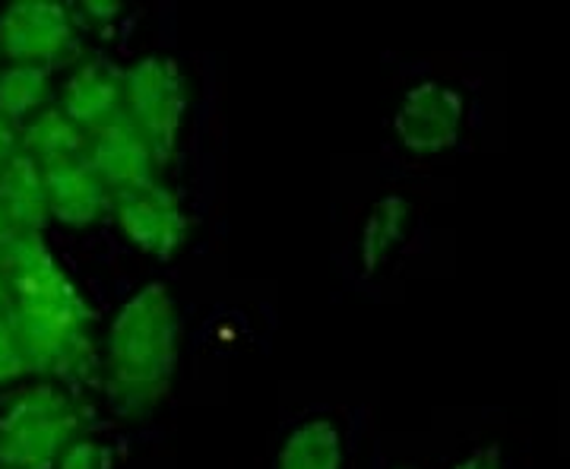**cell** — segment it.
I'll return each instance as SVG.
<instances>
[{
    "mask_svg": "<svg viewBox=\"0 0 570 469\" xmlns=\"http://www.w3.org/2000/svg\"><path fill=\"white\" fill-rule=\"evenodd\" d=\"M181 324L168 289L142 286L108 330L105 390L127 419H142L165 400L178 368Z\"/></svg>",
    "mask_w": 570,
    "mask_h": 469,
    "instance_id": "cell-1",
    "label": "cell"
},
{
    "mask_svg": "<svg viewBox=\"0 0 570 469\" xmlns=\"http://www.w3.org/2000/svg\"><path fill=\"white\" fill-rule=\"evenodd\" d=\"M92 409L58 384H36L0 416V469H55L86 438Z\"/></svg>",
    "mask_w": 570,
    "mask_h": 469,
    "instance_id": "cell-2",
    "label": "cell"
},
{
    "mask_svg": "<svg viewBox=\"0 0 570 469\" xmlns=\"http://www.w3.org/2000/svg\"><path fill=\"white\" fill-rule=\"evenodd\" d=\"M92 317L96 314H77L61 307L13 305L10 321L17 326L29 374L63 384H89L99 371L92 346Z\"/></svg>",
    "mask_w": 570,
    "mask_h": 469,
    "instance_id": "cell-3",
    "label": "cell"
},
{
    "mask_svg": "<svg viewBox=\"0 0 570 469\" xmlns=\"http://www.w3.org/2000/svg\"><path fill=\"white\" fill-rule=\"evenodd\" d=\"M124 115L149 140L159 165L171 163L187 118V82L171 58L149 55L124 70Z\"/></svg>",
    "mask_w": 570,
    "mask_h": 469,
    "instance_id": "cell-4",
    "label": "cell"
},
{
    "mask_svg": "<svg viewBox=\"0 0 570 469\" xmlns=\"http://www.w3.org/2000/svg\"><path fill=\"white\" fill-rule=\"evenodd\" d=\"M77 10L48 0H20L0 13V51L13 63L67 61L77 51Z\"/></svg>",
    "mask_w": 570,
    "mask_h": 469,
    "instance_id": "cell-5",
    "label": "cell"
},
{
    "mask_svg": "<svg viewBox=\"0 0 570 469\" xmlns=\"http://www.w3.org/2000/svg\"><path fill=\"white\" fill-rule=\"evenodd\" d=\"M0 273L13 289V302L22 307H61L77 314H92L77 283L67 276L58 257L41 242V235H17Z\"/></svg>",
    "mask_w": 570,
    "mask_h": 469,
    "instance_id": "cell-6",
    "label": "cell"
},
{
    "mask_svg": "<svg viewBox=\"0 0 570 469\" xmlns=\"http://www.w3.org/2000/svg\"><path fill=\"white\" fill-rule=\"evenodd\" d=\"M111 216L121 225L127 242H134L140 251L163 257V261L178 254V247L187 242V228H190L178 194L171 187H165L163 182L115 194Z\"/></svg>",
    "mask_w": 570,
    "mask_h": 469,
    "instance_id": "cell-7",
    "label": "cell"
},
{
    "mask_svg": "<svg viewBox=\"0 0 570 469\" xmlns=\"http://www.w3.org/2000/svg\"><path fill=\"white\" fill-rule=\"evenodd\" d=\"M463 127V96L441 82H419L396 111V137L415 156H434L456 144Z\"/></svg>",
    "mask_w": 570,
    "mask_h": 469,
    "instance_id": "cell-8",
    "label": "cell"
},
{
    "mask_svg": "<svg viewBox=\"0 0 570 469\" xmlns=\"http://www.w3.org/2000/svg\"><path fill=\"white\" fill-rule=\"evenodd\" d=\"M86 163L105 182L111 194L137 190L146 184L159 182V159L153 153L142 130L127 115H118L89 137Z\"/></svg>",
    "mask_w": 570,
    "mask_h": 469,
    "instance_id": "cell-9",
    "label": "cell"
},
{
    "mask_svg": "<svg viewBox=\"0 0 570 469\" xmlns=\"http://www.w3.org/2000/svg\"><path fill=\"white\" fill-rule=\"evenodd\" d=\"M45 187H48V206L51 219L86 228L105 219L115 206V194L105 187V182L92 172L86 159L45 165Z\"/></svg>",
    "mask_w": 570,
    "mask_h": 469,
    "instance_id": "cell-10",
    "label": "cell"
},
{
    "mask_svg": "<svg viewBox=\"0 0 570 469\" xmlns=\"http://www.w3.org/2000/svg\"><path fill=\"white\" fill-rule=\"evenodd\" d=\"M61 108L82 134L92 137L99 127L124 115V70L102 58L82 61L63 86Z\"/></svg>",
    "mask_w": 570,
    "mask_h": 469,
    "instance_id": "cell-11",
    "label": "cell"
},
{
    "mask_svg": "<svg viewBox=\"0 0 570 469\" xmlns=\"http://www.w3.org/2000/svg\"><path fill=\"white\" fill-rule=\"evenodd\" d=\"M0 206L17 235H41L51 219L45 168L22 149L0 168Z\"/></svg>",
    "mask_w": 570,
    "mask_h": 469,
    "instance_id": "cell-12",
    "label": "cell"
},
{
    "mask_svg": "<svg viewBox=\"0 0 570 469\" xmlns=\"http://www.w3.org/2000/svg\"><path fill=\"white\" fill-rule=\"evenodd\" d=\"M20 149L26 156H32L41 168L86 159L89 134H82L80 127L63 115L61 105H51V108H41L39 115L22 127Z\"/></svg>",
    "mask_w": 570,
    "mask_h": 469,
    "instance_id": "cell-13",
    "label": "cell"
},
{
    "mask_svg": "<svg viewBox=\"0 0 570 469\" xmlns=\"http://www.w3.org/2000/svg\"><path fill=\"white\" fill-rule=\"evenodd\" d=\"M276 469H343V438L330 419H311L292 431Z\"/></svg>",
    "mask_w": 570,
    "mask_h": 469,
    "instance_id": "cell-14",
    "label": "cell"
},
{
    "mask_svg": "<svg viewBox=\"0 0 570 469\" xmlns=\"http://www.w3.org/2000/svg\"><path fill=\"white\" fill-rule=\"evenodd\" d=\"M51 96V70L39 63H13L0 70V115L7 121L36 118Z\"/></svg>",
    "mask_w": 570,
    "mask_h": 469,
    "instance_id": "cell-15",
    "label": "cell"
},
{
    "mask_svg": "<svg viewBox=\"0 0 570 469\" xmlns=\"http://www.w3.org/2000/svg\"><path fill=\"white\" fill-rule=\"evenodd\" d=\"M409 225V204L403 197L390 194L377 201L374 209L367 213V223L362 228V266L374 273L377 266L390 257V251L400 245Z\"/></svg>",
    "mask_w": 570,
    "mask_h": 469,
    "instance_id": "cell-16",
    "label": "cell"
},
{
    "mask_svg": "<svg viewBox=\"0 0 570 469\" xmlns=\"http://www.w3.org/2000/svg\"><path fill=\"white\" fill-rule=\"evenodd\" d=\"M22 374H29L26 368V355H22L20 336H17V326L7 317H0V384H10Z\"/></svg>",
    "mask_w": 570,
    "mask_h": 469,
    "instance_id": "cell-17",
    "label": "cell"
},
{
    "mask_svg": "<svg viewBox=\"0 0 570 469\" xmlns=\"http://www.w3.org/2000/svg\"><path fill=\"white\" fill-rule=\"evenodd\" d=\"M55 469H115V450L92 441V438H80L77 444L67 448L61 463Z\"/></svg>",
    "mask_w": 570,
    "mask_h": 469,
    "instance_id": "cell-18",
    "label": "cell"
},
{
    "mask_svg": "<svg viewBox=\"0 0 570 469\" xmlns=\"http://www.w3.org/2000/svg\"><path fill=\"white\" fill-rule=\"evenodd\" d=\"M121 17V3H105V0H86L77 7V20L89 26H108V22Z\"/></svg>",
    "mask_w": 570,
    "mask_h": 469,
    "instance_id": "cell-19",
    "label": "cell"
},
{
    "mask_svg": "<svg viewBox=\"0 0 570 469\" xmlns=\"http://www.w3.org/2000/svg\"><path fill=\"white\" fill-rule=\"evenodd\" d=\"M20 153V130L0 115V168Z\"/></svg>",
    "mask_w": 570,
    "mask_h": 469,
    "instance_id": "cell-20",
    "label": "cell"
},
{
    "mask_svg": "<svg viewBox=\"0 0 570 469\" xmlns=\"http://www.w3.org/2000/svg\"><path fill=\"white\" fill-rule=\"evenodd\" d=\"M453 469H501V460H498V450L494 448H482L475 450L472 457H466L463 463H456Z\"/></svg>",
    "mask_w": 570,
    "mask_h": 469,
    "instance_id": "cell-21",
    "label": "cell"
},
{
    "mask_svg": "<svg viewBox=\"0 0 570 469\" xmlns=\"http://www.w3.org/2000/svg\"><path fill=\"white\" fill-rule=\"evenodd\" d=\"M13 242H17V232H13V225H10L3 206H0V266H3V257H7V251H10Z\"/></svg>",
    "mask_w": 570,
    "mask_h": 469,
    "instance_id": "cell-22",
    "label": "cell"
},
{
    "mask_svg": "<svg viewBox=\"0 0 570 469\" xmlns=\"http://www.w3.org/2000/svg\"><path fill=\"white\" fill-rule=\"evenodd\" d=\"M13 289H10V283H7V276L0 273V317H7L10 311H13Z\"/></svg>",
    "mask_w": 570,
    "mask_h": 469,
    "instance_id": "cell-23",
    "label": "cell"
}]
</instances>
